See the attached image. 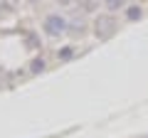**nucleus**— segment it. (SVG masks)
<instances>
[{
  "label": "nucleus",
  "mask_w": 148,
  "mask_h": 138,
  "mask_svg": "<svg viewBox=\"0 0 148 138\" xmlns=\"http://www.w3.org/2000/svg\"><path fill=\"white\" fill-rule=\"evenodd\" d=\"M128 3H131V0H101V5H104V10L109 12V15H114V12H119V10H126Z\"/></svg>",
  "instance_id": "nucleus-6"
},
{
  "label": "nucleus",
  "mask_w": 148,
  "mask_h": 138,
  "mask_svg": "<svg viewBox=\"0 0 148 138\" xmlns=\"http://www.w3.org/2000/svg\"><path fill=\"white\" fill-rule=\"evenodd\" d=\"M45 59L42 57H37V59H32V64H30V69H32V74H37V72H45Z\"/></svg>",
  "instance_id": "nucleus-7"
},
{
  "label": "nucleus",
  "mask_w": 148,
  "mask_h": 138,
  "mask_svg": "<svg viewBox=\"0 0 148 138\" xmlns=\"http://www.w3.org/2000/svg\"><path fill=\"white\" fill-rule=\"evenodd\" d=\"M69 57H72V49H69V47H64L62 52H59V59H69Z\"/></svg>",
  "instance_id": "nucleus-9"
},
{
  "label": "nucleus",
  "mask_w": 148,
  "mask_h": 138,
  "mask_svg": "<svg viewBox=\"0 0 148 138\" xmlns=\"http://www.w3.org/2000/svg\"><path fill=\"white\" fill-rule=\"evenodd\" d=\"M91 32L96 35V40L106 42V40H111L119 32V20L114 15H109V12H101V15H96L94 22H91Z\"/></svg>",
  "instance_id": "nucleus-1"
},
{
  "label": "nucleus",
  "mask_w": 148,
  "mask_h": 138,
  "mask_svg": "<svg viewBox=\"0 0 148 138\" xmlns=\"http://www.w3.org/2000/svg\"><path fill=\"white\" fill-rule=\"evenodd\" d=\"M42 30H45L47 37L59 40V37H64V35L69 32V17L59 15V12H49V15H45V20H42Z\"/></svg>",
  "instance_id": "nucleus-2"
},
{
  "label": "nucleus",
  "mask_w": 148,
  "mask_h": 138,
  "mask_svg": "<svg viewBox=\"0 0 148 138\" xmlns=\"http://www.w3.org/2000/svg\"><path fill=\"white\" fill-rule=\"evenodd\" d=\"M143 5H138V3H128L126 10H123V17H126V22H138L143 17Z\"/></svg>",
  "instance_id": "nucleus-3"
},
{
  "label": "nucleus",
  "mask_w": 148,
  "mask_h": 138,
  "mask_svg": "<svg viewBox=\"0 0 148 138\" xmlns=\"http://www.w3.org/2000/svg\"><path fill=\"white\" fill-rule=\"evenodd\" d=\"M54 3H57L59 8H72L74 3H77V0H54Z\"/></svg>",
  "instance_id": "nucleus-8"
},
{
  "label": "nucleus",
  "mask_w": 148,
  "mask_h": 138,
  "mask_svg": "<svg viewBox=\"0 0 148 138\" xmlns=\"http://www.w3.org/2000/svg\"><path fill=\"white\" fill-rule=\"evenodd\" d=\"M86 30H89V25H86V17L84 15L72 17V20H69V32H72V35H84Z\"/></svg>",
  "instance_id": "nucleus-4"
},
{
  "label": "nucleus",
  "mask_w": 148,
  "mask_h": 138,
  "mask_svg": "<svg viewBox=\"0 0 148 138\" xmlns=\"http://www.w3.org/2000/svg\"><path fill=\"white\" fill-rule=\"evenodd\" d=\"M146 138H148V136H146Z\"/></svg>",
  "instance_id": "nucleus-10"
},
{
  "label": "nucleus",
  "mask_w": 148,
  "mask_h": 138,
  "mask_svg": "<svg viewBox=\"0 0 148 138\" xmlns=\"http://www.w3.org/2000/svg\"><path fill=\"white\" fill-rule=\"evenodd\" d=\"M74 5L79 8V15H94L99 10V0H77Z\"/></svg>",
  "instance_id": "nucleus-5"
}]
</instances>
